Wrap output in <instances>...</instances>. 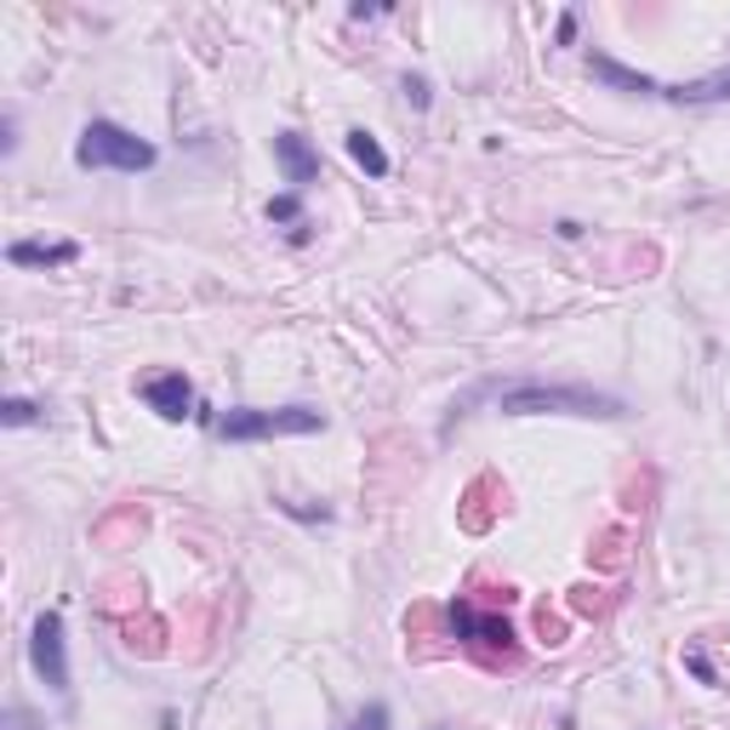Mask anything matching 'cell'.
Segmentation results:
<instances>
[{"label": "cell", "mask_w": 730, "mask_h": 730, "mask_svg": "<svg viewBox=\"0 0 730 730\" xmlns=\"http://www.w3.org/2000/svg\"><path fill=\"white\" fill-rule=\"evenodd\" d=\"M571 605H577L582 616H600V611H605V600H600V588H588V582H582V588H571Z\"/></svg>", "instance_id": "cell-15"}, {"label": "cell", "mask_w": 730, "mask_h": 730, "mask_svg": "<svg viewBox=\"0 0 730 730\" xmlns=\"http://www.w3.org/2000/svg\"><path fill=\"white\" fill-rule=\"evenodd\" d=\"M445 627H451V640L462 651H474L485 662V668H514L519 662V640L503 622V611H480L469 593H457V600L445 605Z\"/></svg>", "instance_id": "cell-4"}, {"label": "cell", "mask_w": 730, "mask_h": 730, "mask_svg": "<svg viewBox=\"0 0 730 730\" xmlns=\"http://www.w3.org/2000/svg\"><path fill=\"white\" fill-rule=\"evenodd\" d=\"M154 160H160V149L149 138H138V131H126L120 120H86L80 138H75V165L80 172H126V178H138Z\"/></svg>", "instance_id": "cell-3"}, {"label": "cell", "mask_w": 730, "mask_h": 730, "mask_svg": "<svg viewBox=\"0 0 730 730\" xmlns=\"http://www.w3.org/2000/svg\"><path fill=\"white\" fill-rule=\"evenodd\" d=\"M80 246L75 240H57V246H41V240H12L7 246V262H18V269H63V262H75Z\"/></svg>", "instance_id": "cell-9"}, {"label": "cell", "mask_w": 730, "mask_h": 730, "mask_svg": "<svg viewBox=\"0 0 730 730\" xmlns=\"http://www.w3.org/2000/svg\"><path fill=\"white\" fill-rule=\"evenodd\" d=\"M269 223H297V228H303V194H275V201H269Z\"/></svg>", "instance_id": "cell-12"}, {"label": "cell", "mask_w": 730, "mask_h": 730, "mask_svg": "<svg viewBox=\"0 0 730 730\" xmlns=\"http://www.w3.org/2000/svg\"><path fill=\"white\" fill-rule=\"evenodd\" d=\"M275 160H280L291 194H303L320 178V154H314V143L303 138V131H280V138H275Z\"/></svg>", "instance_id": "cell-8"}, {"label": "cell", "mask_w": 730, "mask_h": 730, "mask_svg": "<svg viewBox=\"0 0 730 730\" xmlns=\"http://www.w3.org/2000/svg\"><path fill=\"white\" fill-rule=\"evenodd\" d=\"M588 75L605 80L611 92H627V97H662V104H685V109H702V104H730V69H713L702 80H656V75H640L616 63L611 52H588Z\"/></svg>", "instance_id": "cell-2"}, {"label": "cell", "mask_w": 730, "mask_h": 730, "mask_svg": "<svg viewBox=\"0 0 730 730\" xmlns=\"http://www.w3.org/2000/svg\"><path fill=\"white\" fill-rule=\"evenodd\" d=\"M537 634H543V645H566V622L548 616V611H537Z\"/></svg>", "instance_id": "cell-16"}, {"label": "cell", "mask_w": 730, "mask_h": 730, "mask_svg": "<svg viewBox=\"0 0 730 730\" xmlns=\"http://www.w3.org/2000/svg\"><path fill=\"white\" fill-rule=\"evenodd\" d=\"M496 411L503 417H600V422L627 417L616 394L582 388V383H508V388H496Z\"/></svg>", "instance_id": "cell-1"}, {"label": "cell", "mask_w": 730, "mask_h": 730, "mask_svg": "<svg viewBox=\"0 0 730 730\" xmlns=\"http://www.w3.org/2000/svg\"><path fill=\"white\" fill-rule=\"evenodd\" d=\"M348 154H354V165H359L365 178H388V149H383L365 126H354V131H348Z\"/></svg>", "instance_id": "cell-10"}, {"label": "cell", "mask_w": 730, "mask_h": 730, "mask_svg": "<svg viewBox=\"0 0 730 730\" xmlns=\"http://www.w3.org/2000/svg\"><path fill=\"white\" fill-rule=\"evenodd\" d=\"M29 656H35V674L69 696V656H63V611H41L35 627H29Z\"/></svg>", "instance_id": "cell-6"}, {"label": "cell", "mask_w": 730, "mask_h": 730, "mask_svg": "<svg viewBox=\"0 0 730 730\" xmlns=\"http://www.w3.org/2000/svg\"><path fill=\"white\" fill-rule=\"evenodd\" d=\"M0 422H7V428H29V422H41V406L23 400V394H12V400H0Z\"/></svg>", "instance_id": "cell-11"}, {"label": "cell", "mask_w": 730, "mask_h": 730, "mask_svg": "<svg viewBox=\"0 0 730 730\" xmlns=\"http://www.w3.org/2000/svg\"><path fill=\"white\" fill-rule=\"evenodd\" d=\"M685 668H690V679H696V685H719V674H713V662H708V651H702V645H685Z\"/></svg>", "instance_id": "cell-13"}, {"label": "cell", "mask_w": 730, "mask_h": 730, "mask_svg": "<svg viewBox=\"0 0 730 730\" xmlns=\"http://www.w3.org/2000/svg\"><path fill=\"white\" fill-rule=\"evenodd\" d=\"M400 92H406V104H411L417 115H422V109H434V86H428L422 75H406V80H400Z\"/></svg>", "instance_id": "cell-14"}, {"label": "cell", "mask_w": 730, "mask_h": 730, "mask_svg": "<svg viewBox=\"0 0 730 730\" xmlns=\"http://www.w3.org/2000/svg\"><path fill=\"white\" fill-rule=\"evenodd\" d=\"M354 730H388V708H383V702H372V708L359 713V724H354Z\"/></svg>", "instance_id": "cell-17"}, {"label": "cell", "mask_w": 730, "mask_h": 730, "mask_svg": "<svg viewBox=\"0 0 730 730\" xmlns=\"http://www.w3.org/2000/svg\"><path fill=\"white\" fill-rule=\"evenodd\" d=\"M217 434L228 445H251V440H280V434H325V411L314 406H280V411H262V406H235L217 417Z\"/></svg>", "instance_id": "cell-5"}, {"label": "cell", "mask_w": 730, "mask_h": 730, "mask_svg": "<svg viewBox=\"0 0 730 730\" xmlns=\"http://www.w3.org/2000/svg\"><path fill=\"white\" fill-rule=\"evenodd\" d=\"M7 730H29V713L23 708H7Z\"/></svg>", "instance_id": "cell-20"}, {"label": "cell", "mask_w": 730, "mask_h": 730, "mask_svg": "<svg viewBox=\"0 0 730 730\" xmlns=\"http://www.w3.org/2000/svg\"><path fill=\"white\" fill-rule=\"evenodd\" d=\"M383 12H388V7H348V18H354V23H365V18H383Z\"/></svg>", "instance_id": "cell-19"}, {"label": "cell", "mask_w": 730, "mask_h": 730, "mask_svg": "<svg viewBox=\"0 0 730 730\" xmlns=\"http://www.w3.org/2000/svg\"><path fill=\"white\" fill-rule=\"evenodd\" d=\"M138 394H143V406H149L160 422H183V417H194V383H189L183 372H154V377L138 383Z\"/></svg>", "instance_id": "cell-7"}, {"label": "cell", "mask_w": 730, "mask_h": 730, "mask_svg": "<svg viewBox=\"0 0 730 730\" xmlns=\"http://www.w3.org/2000/svg\"><path fill=\"white\" fill-rule=\"evenodd\" d=\"M577 41V12H559V29H554V46H571Z\"/></svg>", "instance_id": "cell-18"}]
</instances>
